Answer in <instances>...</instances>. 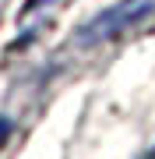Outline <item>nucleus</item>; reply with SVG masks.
Masks as SVG:
<instances>
[{"instance_id":"f03ea898","label":"nucleus","mask_w":155,"mask_h":159,"mask_svg":"<svg viewBox=\"0 0 155 159\" xmlns=\"http://www.w3.org/2000/svg\"><path fill=\"white\" fill-rule=\"evenodd\" d=\"M7 134H11V124H7V120H0V142H4Z\"/></svg>"},{"instance_id":"7ed1b4c3","label":"nucleus","mask_w":155,"mask_h":159,"mask_svg":"<svg viewBox=\"0 0 155 159\" xmlns=\"http://www.w3.org/2000/svg\"><path fill=\"white\" fill-rule=\"evenodd\" d=\"M144 159H155V148H152V152H144Z\"/></svg>"},{"instance_id":"f257e3e1","label":"nucleus","mask_w":155,"mask_h":159,"mask_svg":"<svg viewBox=\"0 0 155 159\" xmlns=\"http://www.w3.org/2000/svg\"><path fill=\"white\" fill-rule=\"evenodd\" d=\"M155 7V0H120L116 7H109L106 14H99L92 25L85 29V35H81V43H102L109 39V35H116L120 29H127V25H134L141 14H148Z\"/></svg>"}]
</instances>
